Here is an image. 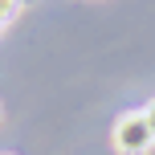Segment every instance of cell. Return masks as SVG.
<instances>
[{"mask_svg": "<svg viewBox=\"0 0 155 155\" xmlns=\"http://www.w3.org/2000/svg\"><path fill=\"white\" fill-rule=\"evenodd\" d=\"M114 147L123 155H143L155 147V135L147 127V118H143V110H127V114H118L114 123Z\"/></svg>", "mask_w": 155, "mask_h": 155, "instance_id": "cell-1", "label": "cell"}, {"mask_svg": "<svg viewBox=\"0 0 155 155\" xmlns=\"http://www.w3.org/2000/svg\"><path fill=\"white\" fill-rule=\"evenodd\" d=\"M16 8H21V0H0V33H4V25H12Z\"/></svg>", "mask_w": 155, "mask_h": 155, "instance_id": "cell-2", "label": "cell"}, {"mask_svg": "<svg viewBox=\"0 0 155 155\" xmlns=\"http://www.w3.org/2000/svg\"><path fill=\"white\" fill-rule=\"evenodd\" d=\"M143 118H147V127H151V135H155V98L143 106Z\"/></svg>", "mask_w": 155, "mask_h": 155, "instance_id": "cell-3", "label": "cell"}]
</instances>
